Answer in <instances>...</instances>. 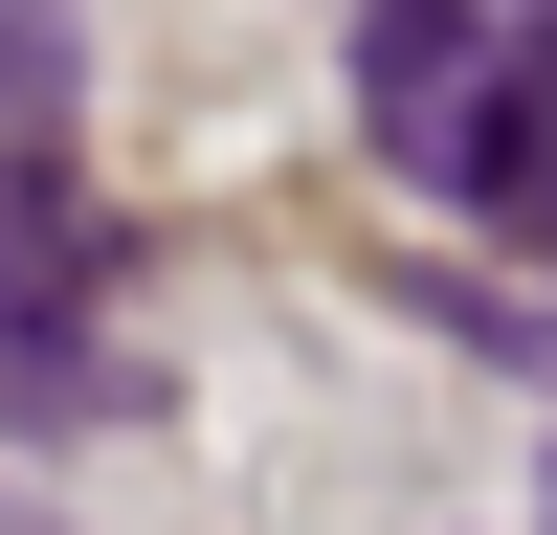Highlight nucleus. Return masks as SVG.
<instances>
[{"instance_id":"f257e3e1","label":"nucleus","mask_w":557,"mask_h":535,"mask_svg":"<svg viewBox=\"0 0 557 535\" xmlns=\"http://www.w3.org/2000/svg\"><path fill=\"white\" fill-rule=\"evenodd\" d=\"M491 45H513V0H357V134H380L424 201H446V157H469Z\"/></svg>"},{"instance_id":"f03ea898","label":"nucleus","mask_w":557,"mask_h":535,"mask_svg":"<svg viewBox=\"0 0 557 535\" xmlns=\"http://www.w3.org/2000/svg\"><path fill=\"white\" fill-rule=\"evenodd\" d=\"M446 201L491 223L513 268H557V0L513 45H491V89H469V157H446Z\"/></svg>"},{"instance_id":"7ed1b4c3","label":"nucleus","mask_w":557,"mask_h":535,"mask_svg":"<svg viewBox=\"0 0 557 535\" xmlns=\"http://www.w3.org/2000/svg\"><path fill=\"white\" fill-rule=\"evenodd\" d=\"M0 290H23V312H89V290H112V223H89V178L45 157V134H0Z\"/></svg>"},{"instance_id":"20e7f679","label":"nucleus","mask_w":557,"mask_h":535,"mask_svg":"<svg viewBox=\"0 0 557 535\" xmlns=\"http://www.w3.org/2000/svg\"><path fill=\"white\" fill-rule=\"evenodd\" d=\"M112 401H134V357H89V312H23V290H0V424H112Z\"/></svg>"},{"instance_id":"39448f33","label":"nucleus","mask_w":557,"mask_h":535,"mask_svg":"<svg viewBox=\"0 0 557 535\" xmlns=\"http://www.w3.org/2000/svg\"><path fill=\"white\" fill-rule=\"evenodd\" d=\"M67 89V0H0V112H45Z\"/></svg>"}]
</instances>
